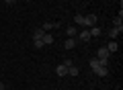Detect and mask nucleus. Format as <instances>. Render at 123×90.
Returning a JSON list of instances; mask_svg holds the SVG:
<instances>
[{"instance_id": "obj_1", "label": "nucleus", "mask_w": 123, "mask_h": 90, "mask_svg": "<svg viewBox=\"0 0 123 90\" xmlns=\"http://www.w3.org/2000/svg\"><path fill=\"white\" fill-rule=\"evenodd\" d=\"M90 39L92 37H90V31H88V29H82L78 35H76V41H80V43H88Z\"/></svg>"}, {"instance_id": "obj_11", "label": "nucleus", "mask_w": 123, "mask_h": 90, "mask_svg": "<svg viewBox=\"0 0 123 90\" xmlns=\"http://www.w3.org/2000/svg\"><path fill=\"white\" fill-rule=\"evenodd\" d=\"M78 74H80V70L76 68L74 64H70V66H68V76H78Z\"/></svg>"}, {"instance_id": "obj_7", "label": "nucleus", "mask_w": 123, "mask_h": 90, "mask_svg": "<svg viewBox=\"0 0 123 90\" xmlns=\"http://www.w3.org/2000/svg\"><path fill=\"white\" fill-rule=\"evenodd\" d=\"M76 43H78V41H76V37H68L66 43H64V47H66V49H74Z\"/></svg>"}, {"instance_id": "obj_17", "label": "nucleus", "mask_w": 123, "mask_h": 90, "mask_svg": "<svg viewBox=\"0 0 123 90\" xmlns=\"http://www.w3.org/2000/svg\"><path fill=\"white\" fill-rule=\"evenodd\" d=\"M33 43H35V47H37V49L45 47V45H43V41H41V39H33Z\"/></svg>"}, {"instance_id": "obj_15", "label": "nucleus", "mask_w": 123, "mask_h": 90, "mask_svg": "<svg viewBox=\"0 0 123 90\" xmlns=\"http://www.w3.org/2000/svg\"><path fill=\"white\" fill-rule=\"evenodd\" d=\"M41 29H43L45 33H49V31L53 29V23H49V21H47V23H43V25H41Z\"/></svg>"}, {"instance_id": "obj_16", "label": "nucleus", "mask_w": 123, "mask_h": 90, "mask_svg": "<svg viewBox=\"0 0 123 90\" xmlns=\"http://www.w3.org/2000/svg\"><path fill=\"white\" fill-rule=\"evenodd\" d=\"M43 35H45V31H43V29H37L35 33H33V39H43Z\"/></svg>"}, {"instance_id": "obj_5", "label": "nucleus", "mask_w": 123, "mask_h": 90, "mask_svg": "<svg viewBox=\"0 0 123 90\" xmlns=\"http://www.w3.org/2000/svg\"><path fill=\"white\" fill-rule=\"evenodd\" d=\"M55 74H57V76H60V78L68 76V66H66V64H60V66H57V68H55Z\"/></svg>"}, {"instance_id": "obj_18", "label": "nucleus", "mask_w": 123, "mask_h": 90, "mask_svg": "<svg viewBox=\"0 0 123 90\" xmlns=\"http://www.w3.org/2000/svg\"><path fill=\"white\" fill-rule=\"evenodd\" d=\"M6 4H14V2H17V0H4Z\"/></svg>"}, {"instance_id": "obj_19", "label": "nucleus", "mask_w": 123, "mask_h": 90, "mask_svg": "<svg viewBox=\"0 0 123 90\" xmlns=\"http://www.w3.org/2000/svg\"><path fill=\"white\" fill-rule=\"evenodd\" d=\"M0 90H4V84H2V82H0Z\"/></svg>"}, {"instance_id": "obj_12", "label": "nucleus", "mask_w": 123, "mask_h": 90, "mask_svg": "<svg viewBox=\"0 0 123 90\" xmlns=\"http://www.w3.org/2000/svg\"><path fill=\"white\" fill-rule=\"evenodd\" d=\"M41 41H43V45H51V43H53V35L45 33V35H43V39H41Z\"/></svg>"}, {"instance_id": "obj_13", "label": "nucleus", "mask_w": 123, "mask_h": 90, "mask_svg": "<svg viewBox=\"0 0 123 90\" xmlns=\"http://www.w3.org/2000/svg\"><path fill=\"white\" fill-rule=\"evenodd\" d=\"M66 35H68V37H76V35H78V29H76V27H68Z\"/></svg>"}, {"instance_id": "obj_2", "label": "nucleus", "mask_w": 123, "mask_h": 90, "mask_svg": "<svg viewBox=\"0 0 123 90\" xmlns=\"http://www.w3.org/2000/svg\"><path fill=\"white\" fill-rule=\"evenodd\" d=\"M109 55H111V53H109V49H107L105 45H103V47H101V49L97 51V57H98V60L103 61V64H107V61H109Z\"/></svg>"}, {"instance_id": "obj_4", "label": "nucleus", "mask_w": 123, "mask_h": 90, "mask_svg": "<svg viewBox=\"0 0 123 90\" xmlns=\"http://www.w3.org/2000/svg\"><path fill=\"white\" fill-rule=\"evenodd\" d=\"M92 72L97 74L98 78H107V76H109V70H107V66H98V68H94Z\"/></svg>"}, {"instance_id": "obj_6", "label": "nucleus", "mask_w": 123, "mask_h": 90, "mask_svg": "<svg viewBox=\"0 0 123 90\" xmlns=\"http://www.w3.org/2000/svg\"><path fill=\"white\" fill-rule=\"evenodd\" d=\"M105 47H107V49H109V53H115V51H117V49H119V43H117V41H115V39H111V41H109V43H107Z\"/></svg>"}, {"instance_id": "obj_8", "label": "nucleus", "mask_w": 123, "mask_h": 90, "mask_svg": "<svg viewBox=\"0 0 123 90\" xmlns=\"http://www.w3.org/2000/svg\"><path fill=\"white\" fill-rule=\"evenodd\" d=\"M121 31H123V27H113V29L109 31V37L111 39H117L119 35H121Z\"/></svg>"}, {"instance_id": "obj_10", "label": "nucleus", "mask_w": 123, "mask_h": 90, "mask_svg": "<svg viewBox=\"0 0 123 90\" xmlns=\"http://www.w3.org/2000/svg\"><path fill=\"white\" fill-rule=\"evenodd\" d=\"M88 64H90V68H92V70H94V68H98V66H107V64H103V61L98 60V57H92V60L88 61Z\"/></svg>"}, {"instance_id": "obj_9", "label": "nucleus", "mask_w": 123, "mask_h": 90, "mask_svg": "<svg viewBox=\"0 0 123 90\" xmlns=\"http://www.w3.org/2000/svg\"><path fill=\"white\" fill-rule=\"evenodd\" d=\"M88 31H90V37H101V33H103V31H101V27H97V25H94V27H90Z\"/></svg>"}, {"instance_id": "obj_3", "label": "nucleus", "mask_w": 123, "mask_h": 90, "mask_svg": "<svg viewBox=\"0 0 123 90\" xmlns=\"http://www.w3.org/2000/svg\"><path fill=\"white\" fill-rule=\"evenodd\" d=\"M97 14H86V17H84V29H90V27H94L97 25Z\"/></svg>"}, {"instance_id": "obj_14", "label": "nucleus", "mask_w": 123, "mask_h": 90, "mask_svg": "<svg viewBox=\"0 0 123 90\" xmlns=\"http://www.w3.org/2000/svg\"><path fill=\"white\" fill-rule=\"evenodd\" d=\"M74 23H76L78 27H82V29H84V17H82V14H76V17H74Z\"/></svg>"}, {"instance_id": "obj_20", "label": "nucleus", "mask_w": 123, "mask_h": 90, "mask_svg": "<svg viewBox=\"0 0 123 90\" xmlns=\"http://www.w3.org/2000/svg\"><path fill=\"white\" fill-rule=\"evenodd\" d=\"M33 90H37V88H33Z\"/></svg>"}]
</instances>
